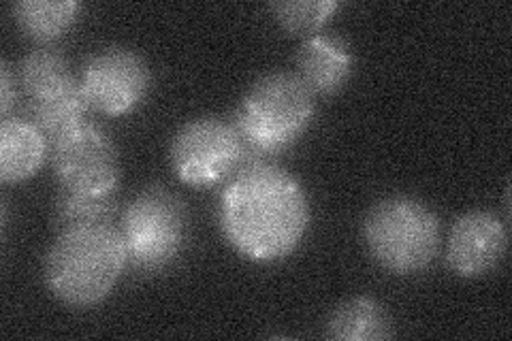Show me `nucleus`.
<instances>
[{
    "label": "nucleus",
    "mask_w": 512,
    "mask_h": 341,
    "mask_svg": "<svg viewBox=\"0 0 512 341\" xmlns=\"http://www.w3.org/2000/svg\"><path fill=\"white\" fill-rule=\"evenodd\" d=\"M73 79L69 62L60 52L43 47V50L30 52L20 64V84L28 96V101L43 99L54 90L69 84Z\"/></svg>",
    "instance_id": "dca6fc26"
},
{
    "label": "nucleus",
    "mask_w": 512,
    "mask_h": 341,
    "mask_svg": "<svg viewBox=\"0 0 512 341\" xmlns=\"http://www.w3.org/2000/svg\"><path fill=\"white\" fill-rule=\"evenodd\" d=\"M327 335L335 341H378L393 335V320L372 297H352L335 307L327 320Z\"/></svg>",
    "instance_id": "ddd939ff"
},
{
    "label": "nucleus",
    "mask_w": 512,
    "mask_h": 341,
    "mask_svg": "<svg viewBox=\"0 0 512 341\" xmlns=\"http://www.w3.org/2000/svg\"><path fill=\"white\" fill-rule=\"evenodd\" d=\"M355 58L348 43L331 32L303 39L297 52V77L314 96L338 94L350 79Z\"/></svg>",
    "instance_id": "9d476101"
},
{
    "label": "nucleus",
    "mask_w": 512,
    "mask_h": 341,
    "mask_svg": "<svg viewBox=\"0 0 512 341\" xmlns=\"http://www.w3.org/2000/svg\"><path fill=\"white\" fill-rule=\"evenodd\" d=\"M314 113V94L297 73L276 71L254 81L233 124L246 148L271 160L293 148L310 128Z\"/></svg>",
    "instance_id": "7ed1b4c3"
},
{
    "label": "nucleus",
    "mask_w": 512,
    "mask_h": 341,
    "mask_svg": "<svg viewBox=\"0 0 512 341\" xmlns=\"http://www.w3.org/2000/svg\"><path fill=\"white\" fill-rule=\"evenodd\" d=\"M128 265L120 229L114 224L75 226L60 231L43 261L47 290L69 307L105 301Z\"/></svg>",
    "instance_id": "f03ea898"
},
{
    "label": "nucleus",
    "mask_w": 512,
    "mask_h": 341,
    "mask_svg": "<svg viewBox=\"0 0 512 341\" xmlns=\"http://www.w3.org/2000/svg\"><path fill=\"white\" fill-rule=\"evenodd\" d=\"M363 239L374 261L395 275L427 269L440 248V220L414 197H387L367 211Z\"/></svg>",
    "instance_id": "20e7f679"
},
{
    "label": "nucleus",
    "mask_w": 512,
    "mask_h": 341,
    "mask_svg": "<svg viewBox=\"0 0 512 341\" xmlns=\"http://www.w3.org/2000/svg\"><path fill=\"white\" fill-rule=\"evenodd\" d=\"M508 250L506 224L491 211H470L457 218L446 241V263L459 278H483Z\"/></svg>",
    "instance_id": "1a4fd4ad"
},
{
    "label": "nucleus",
    "mask_w": 512,
    "mask_h": 341,
    "mask_svg": "<svg viewBox=\"0 0 512 341\" xmlns=\"http://www.w3.org/2000/svg\"><path fill=\"white\" fill-rule=\"evenodd\" d=\"M218 222L239 256L271 265L291 256L306 237L310 201L291 173L267 162L233 175L220 197Z\"/></svg>",
    "instance_id": "f257e3e1"
},
{
    "label": "nucleus",
    "mask_w": 512,
    "mask_h": 341,
    "mask_svg": "<svg viewBox=\"0 0 512 341\" xmlns=\"http://www.w3.org/2000/svg\"><path fill=\"white\" fill-rule=\"evenodd\" d=\"M116 216V194H79L71 190L58 192L54 201V226L60 231L75 229V226L111 224Z\"/></svg>",
    "instance_id": "2eb2a0df"
},
{
    "label": "nucleus",
    "mask_w": 512,
    "mask_h": 341,
    "mask_svg": "<svg viewBox=\"0 0 512 341\" xmlns=\"http://www.w3.org/2000/svg\"><path fill=\"white\" fill-rule=\"evenodd\" d=\"M15 105V81L7 62L0 64V116L9 118V113Z\"/></svg>",
    "instance_id": "a211bd4d"
},
{
    "label": "nucleus",
    "mask_w": 512,
    "mask_h": 341,
    "mask_svg": "<svg viewBox=\"0 0 512 341\" xmlns=\"http://www.w3.org/2000/svg\"><path fill=\"white\" fill-rule=\"evenodd\" d=\"M50 152V143L39 128L26 118H5L0 122V180L18 184L35 175Z\"/></svg>",
    "instance_id": "9b49d317"
},
{
    "label": "nucleus",
    "mask_w": 512,
    "mask_h": 341,
    "mask_svg": "<svg viewBox=\"0 0 512 341\" xmlns=\"http://www.w3.org/2000/svg\"><path fill=\"white\" fill-rule=\"evenodd\" d=\"M79 9L77 0H20L13 5V20L32 41L54 43L71 30Z\"/></svg>",
    "instance_id": "4468645a"
},
{
    "label": "nucleus",
    "mask_w": 512,
    "mask_h": 341,
    "mask_svg": "<svg viewBox=\"0 0 512 341\" xmlns=\"http://www.w3.org/2000/svg\"><path fill=\"white\" fill-rule=\"evenodd\" d=\"M90 103L84 94L82 81L71 79L69 84L54 90L43 99L28 101L26 120L35 124L47 143H56L86 124Z\"/></svg>",
    "instance_id": "f8f14e48"
},
{
    "label": "nucleus",
    "mask_w": 512,
    "mask_h": 341,
    "mask_svg": "<svg viewBox=\"0 0 512 341\" xmlns=\"http://www.w3.org/2000/svg\"><path fill=\"white\" fill-rule=\"evenodd\" d=\"M186 231L188 211L178 194L163 186L141 190L120 224L128 267L143 273L167 269L182 254Z\"/></svg>",
    "instance_id": "39448f33"
},
{
    "label": "nucleus",
    "mask_w": 512,
    "mask_h": 341,
    "mask_svg": "<svg viewBox=\"0 0 512 341\" xmlns=\"http://www.w3.org/2000/svg\"><path fill=\"white\" fill-rule=\"evenodd\" d=\"M79 81L92 109L105 116H126L148 96L152 75L148 62L137 52L107 47L86 62Z\"/></svg>",
    "instance_id": "6e6552de"
},
{
    "label": "nucleus",
    "mask_w": 512,
    "mask_h": 341,
    "mask_svg": "<svg viewBox=\"0 0 512 341\" xmlns=\"http://www.w3.org/2000/svg\"><path fill=\"white\" fill-rule=\"evenodd\" d=\"M244 139L233 120L205 116L186 122L173 137L169 158L178 180L210 188L229 180L239 171Z\"/></svg>",
    "instance_id": "423d86ee"
},
{
    "label": "nucleus",
    "mask_w": 512,
    "mask_h": 341,
    "mask_svg": "<svg viewBox=\"0 0 512 341\" xmlns=\"http://www.w3.org/2000/svg\"><path fill=\"white\" fill-rule=\"evenodd\" d=\"M338 7L335 0H286L271 5V11L288 35L308 39L318 35Z\"/></svg>",
    "instance_id": "f3484780"
},
{
    "label": "nucleus",
    "mask_w": 512,
    "mask_h": 341,
    "mask_svg": "<svg viewBox=\"0 0 512 341\" xmlns=\"http://www.w3.org/2000/svg\"><path fill=\"white\" fill-rule=\"evenodd\" d=\"M52 169L62 190L79 194H116L120 160L111 137L96 124H84L50 145Z\"/></svg>",
    "instance_id": "0eeeda50"
}]
</instances>
